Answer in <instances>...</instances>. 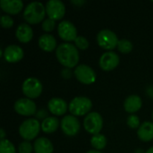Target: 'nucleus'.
Instances as JSON below:
<instances>
[{"label": "nucleus", "mask_w": 153, "mask_h": 153, "mask_svg": "<svg viewBox=\"0 0 153 153\" xmlns=\"http://www.w3.org/2000/svg\"><path fill=\"white\" fill-rule=\"evenodd\" d=\"M56 56L59 63L65 68L77 66L80 59L78 48L75 45L68 42H64L57 46L56 49Z\"/></svg>", "instance_id": "1"}, {"label": "nucleus", "mask_w": 153, "mask_h": 153, "mask_svg": "<svg viewBox=\"0 0 153 153\" xmlns=\"http://www.w3.org/2000/svg\"><path fill=\"white\" fill-rule=\"evenodd\" d=\"M46 13V5L41 2L34 1L26 5L23 11V18L29 23H39L44 21Z\"/></svg>", "instance_id": "2"}, {"label": "nucleus", "mask_w": 153, "mask_h": 153, "mask_svg": "<svg viewBox=\"0 0 153 153\" xmlns=\"http://www.w3.org/2000/svg\"><path fill=\"white\" fill-rule=\"evenodd\" d=\"M92 108V101L84 96H78L74 98L69 105L68 109L74 116H83L89 114Z\"/></svg>", "instance_id": "3"}, {"label": "nucleus", "mask_w": 153, "mask_h": 153, "mask_svg": "<svg viewBox=\"0 0 153 153\" xmlns=\"http://www.w3.org/2000/svg\"><path fill=\"white\" fill-rule=\"evenodd\" d=\"M41 124L36 118H29L23 121L19 126V134L25 141L34 139L39 133Z\"/></svg>", "instance_id": "4"}, {"label": "nucleus", "mask_w": 153, "mask_h": 153, "mask_svg": "<svg viewBox=\"0 0 153 153\" xmlns=\"http://www.w3.org/2000/svg\"><path fill=\"white\" fill-rule=\"evenodd\" d=\"M118 41L119 39L117 34L109 29H103L97 34V42L99 46L106 50L111 51L117 47Z\"/></svg>", "instance_id": "5"}, {"label": "nucleus", "mask_w": 153, "mask_h": 153, "mask_svg": "<svg viewBox=\"0 0 153 153\" xmlns=\"http://www.w3.org/2000/svg\"><path fill=\"white\" fill-rule=\"evenodd\" d=\"M22 93L29 99L38 98L43 90L42 82L36 77H29L24 80L22 86Z\"/></svg>", "instance_id": "6"}, {"label": "nucleus", "mask_w": 153, "mask_h": 153, "mask_svg": "<svg viewBox=\"0 0 153 153\" xmlns=\"http://www.w3.org/2000/svg\"><path fill=\"white\" fill-rule=\"evenodd\" d=\"M83 126L88 133L93 135L100 134L103 127V118L101 115L95 111L90 112L84 117Z\"/></svg>", "instance_id": "7"}, {"label": "nucleus", "mask_w": 153, "mask_h": 153, "mask_svg": "<svg viewBox=\"0 0 153 153\" xmlns=\"http://www.w3.org/2000/svg\"><path fill=\"white\" fill-rule=\"evenodd\" d=\"M74 74L76 79L84 84H91L96 81L97 75H96L95 71L90 65H85V64L78 65L75 67Z\"/></svg>", "instance_id": "8"}, {"label": "nucleus", "mask_w": 153, "mask_h": 153, "mask_svg": "<svg viewBox=\"0 0 153 153\" xmlns=\"http://www.w3.org/2000/svg\"><path fill=\"white\" fill-rule=\"evenodd\" d=\"M61 129L63 133L67 136H74L80 131V122L74 115L65 116L60 122Z\"/></svg>", "instance_id": "9"}, {"label": "nucleus", "mask_w": 153, "mask_h": 153, "mask_svg": "<svg viewBox=\"0 0 153 153\" xmlns=\"http://www.w3.org/2000/svg\"><path fill=\"white\" fill-rule=\"evenodd\" d=\"M14 110L22 116L30 117L36 113L37 107L36 103L29 98H21L18 99L13 105Z\"/></svg>", "instance_id": "10"}, {"label": "nucleus", "mask_w": 153, "mask_h": 153, "mask_svg": "<svg viewBox=\"0 0 153 153\" xmlns=\"http://www.w3.org/2000/svg\"><path fill=\"white\" fill-rule=\"evenodd\" d=\"M57 32L60 38L65 41H74L78 37L76 27L72 22L68 20H65L59 22L57 26Z\"/></svg>", "instance_id": "11"}, {"label": "nucleus", "mask_w": 153, "mask_h": 153, "mask_svg": "<svg viewBox=\"0 0 153 153\" xmlns=\"http://www.w3.org/2000/svg\"><path fill=\"white\" fill-rule=\"evenodd\" d=\"M46 13L48 18L60 20L65 13V5L61 0H48L46 4Z\"/></svg>", "instance_id": "12"}, {"label": "nucleus", "mask_w": 153, "mask_h": 153, "mask_svg": "<svg viewBox=\"0 0 153 153\" xmlns=\"http://www.w3.org/2000/svg\"><path fill=\"white\" fill-rule=\"evenodd\" d=\"M119 62H120V57L116 52L107 51L101 55L99 64L102 70L111 71L119 65Z\"/></svg>", "instance_id": "13"}, {"label": "nucleus", "mask_w": 153, "mask_h": 153, "mask_svg": "<svg viewBox=\"0 0 153 153\" xmlns=\"http://www.w3.org/2000/svg\"><path fill=\"white\" fill-rule=\"evenodd\" d=\"M23 49L18 45H9L4 49V58L9 63H16L22 59Z\"/></svg>", "instance_id": "14"}, {"label": "nucleus", "mask_w": 153, "mask_h": 153, "mask_svg": "<svg viewBox=\"0 0 153 153\" xmlns=\"http://www.w3.org/2000/svg\"><path fill=\"white\" fill-rule=\"evenodd\" d=\"M48 108L53 115L62 116L67 111L68 106L65 100L61 98H52L48 102Z\"/></svg>", "instance_id": "15"}, {"label": "nucleus", "mask_w": 153, "mask_h": 153, "mask_svg": "<svg viewBox=\"0 0 153 153\" xmlns=\"http://www.w3.org/2000/svg\"><path fill=\"white\" fill-rule=\"evenodd\" d=\"M15 36L19 41L22 43H27L31 40L33 37V30L29 23L22 22L18 25L15 30Z\"/></svg>", "instance_id": "16"}, {"label": "nucleus", "mask_w": 153, "mask_h": 153, "mask_svg": "<svg viewBox=\"0 0 153 153\" xmlns=\"http://www.w3.org/2000/svg\"><path fill=\"white\" fill-rule=\"evenodd\" d=\"M0 5L5 13L10 14H16L22 11L23 3L21 0H1Z\"/></svg>", "instance_id": "17"}, {"label": "nucleus", "mask_w": 153, "mask_h": 153, "mask_svg": "<svg viewBox=\"0 0 153 153\" xmlns=\"http://www.w3.org/2000/svg\"><path fill=\"white\" fill-rule=\"evenodd\" d=\"M143 106V101L140 96L136 94H133L128 96L124 102V107L126 112L128 113H135Z\"/></svg>", "instance_id": "18"}, {"label": "nucleus", "mask_w": 153, "mask_h": 153, "mask_svg": "<svg viewBox=\"0 0 153 153\" xmlns=\"http://www.w3.org/2000/svg\"><path fill=\"white\" fill-rule=\"evenodd\" d=\"M39 48L47 52H51L56 48V38L49 33H45L39 36Z\"/></svg>", "instance_id": "19"}, {"label": "nucleus", "mask_w": 153, "mask_h": 153, "mask_svg": "<svg viewBox=\"0 0 153 153\" xmlns=\"http://www.w3.org/2000/svg\"><path fill=\"white\" fill-rule=\"evenodd\" d=\"M35 153H53L54 147L50 140L46 137H39L33 144Z\"/></svg>", "instance_id": "20"}, {"label": "nucleus", "mask_w": 153, "mask_h": 153, "mask_svg": "<svg viewBox=\"0 0 153 153\" xmlns=\"http://www.w3.org/2000/svg\"><path fill=\"white\" fill-rule=\"evenodd\" d=\"M137 135L143 142H150L153 140V122H143L137 130Z\"/></svg>", "instance_id": "21"}, {"label": "nucleus", "mask_w": 153, "mask_h": 153, "mask_svg": "<svg viewBox=\"0 0 153 153\" xmlns=\"http://www.w3.org/2000/svg\"><path fill=\"white\" fill-rule=\"evenodd\" d=\"M59 126V120L56 117H48L41 122V130L44 133L51 134L56 131Z\"/></svg>", "instance_id": "22"}, {"label": "nucleus", "mask_w": 153, "mask_h": 153, "mask_svg": "<svg viewBox=\"0 0 153 153\" xmlns=\"http://www.w3.org/2000/svg\"><path fill=\"white\" fill-rule=\"evenodd\" d=\"M107 143L108 141H107L106 136L100 133L92 135V137L91 138V144L97 151L103 150L107 146Z\"/></svg>", "instance_id": "23"}, {"label": "nucleus", "mask_w": 153, "mask_h": 153, "mask_svg": "<svg viewBox=\"0 0 153 153\" xmlns=\"http://www.w3.org/2000/svg\"><path fill=\"white\" fill-rule=\"evenodd\" d=\"M0 153H16L15 147L9 140H1L0 142Z\"/></svg>", "instance_id": "24"}, {"label": "nucleus", "mask_w": 153, "mask_h": 153, "mask_svg": "<svg viewBox=\"0 0 153 153\" xmlns=\"http://www.w3.org/2000/svg\"><path fill=\"white\" fill-rule=\"evenodd\" d=\"M117 48L122 53H130L133 50V43L127 39H119Z\"/></svg>", "instance_id": "25"}, {"label": "nucleus", "mask_w": 153, "mask_h": 153, "mask_svg": "<svg viewBox=\"0 0 153 153\" xmlns=\"http://www.w3.org/2000/svg\"><path fill=\"white\" fill-rule=\"evenodd\" d=\"M74 45L77 48H79L81 50H85L89 48L90 43H89V40L85 37L79 35L74 40Z\"/></svg>", "instance_id": "26"}, {"label": "nucleus", "mask_w": 153, "mask_h": 153, "mask_svg": "<svg viewBox=\"0 0 153 153\" xmlns=\"http://www.w3.org/2000/svg\"><path fill=\"white\" fill-rule=\"evenodd\" d=\"M127 126L132 129H138L140 127V118L136 115H130L126 120Z\"/></svg>", "instance_id": "27"}, {"label": "nucleus", "mask_w": 153, "mask_h": 153, "mask_svg": "<svg viewBox=\"0 0 153 153\" xmlns=\"http://www.w3.org/2000/svg\"><path fill=\"white\" fill-rule=\"evenodd\" d=\"M41 26H42V29L45 31H47V32L52 31L56 27V21L51 19V18H47L42 22Z\"/></svg>", "instance_id": "28"}, {"label": "nucleus", "mask_w": 153, "mask_h": 153, "mask_svg": "<svg viewBox=\"0 0 153 153\" xmlns=\"http://www.w3.org/2000/svg\"><path fill=\"white\" fill-rule=\"evenodd\" d=\"M19 153H31L33 151V146L29 141L22 142L18 146Z\"/></svg>", "instance_id": "29"}, {"label": "nucleus", "mask_w": 153, "mask_h": 153, "mask_svg": "<svg viewBox=\"0 0 153 153\" xmlns=\"http://www.w3.org/2000/svg\"><path fill=\"white\" fill-rule=\"evenodd\" d=\"M1 25L5 29H9L13 25V19L9 14H4L1 16Z\"/></svg>", "instance_id": "30"}, {"label": "nucleus", "mask_w": 153, "mask_h": 153, "mask_svg": "<svg viewBox=\"0 0 153 153\" xmlns=\"http://www.w3.org/2000/svg\"><path fill=\"white\" fill-rule=\"evenodd\" d=\"M61 75L65 79H70L72 76V71L70 70V68H64L61 71Z\"/></svg>", "instance_id": "31"}, {"label": "nucleus", "mask_w": 153, "mask_h": 153, "mask_svg": "<svg viewBox=\"0 0 153 153\" xmlns=\"http://www.w3.org/2000/svg\"><path fill=\"white\" fill-rule=\"evenodd\" d=\"M35 116H37L38 118H41V119L44 120L45 118L48 117V113H47V111L45 109H40V110H39L37 112V115H35Z\"/></svg>", "instance_id": "32"}, {"label": "nucleus", "mask_w": 153, "mask_h": 153, "mask_svg": "<svg viewBox=\"0 0 153 153\" xmlns=\"http://www.w3.org/2000/svg\"><path fill=\"white\" fill-rule=\"evenodd\" d=\"M71 3H73V4H79V5H81V4H84V3H85V1H84V0H79V1L73 0V1H71Z\"/></svg>", "instance_id": "33"}, {"label": "nucleus", "mask_w": 153, "mask_h": 153, "mask_svg": "<svg viewBox=\"0 0 153 153\" xmlns=\"http://www.w3.org/2000/svg\"><path fill=\"white\" fill-rule=\"evenodd\" d=\"M0 138H1V140H4V137H5V132H4V130L3 129V128H1L0 129Z\"/></svg>", "instance_id": "34"}, {"label": "nucleus", "mask_w": 153, "mask_h": 153, "mask_svg": "<svg viewBox=\"0 0 153 153\" xmlns=\"http://www.w3.org/2000/svg\"><path fill=\"white\" fill-rule=\"evenodd\" d=\"M86 153H102L100 151H97V150H91V151H88Z\"/></svg>", "instance_id": "35"}, {"label": "nucleus", "mask_w": 153, "mask_h": 153, "mask_svg": "<svg viewBox=\"0 0 153 153\" xmlns=\"http://www.w3.org/2000/svg\"><path fill=\"white\" fill-rule=\"evenodd\" d=\"M144 153H153V146L152 147H151L150 149H148Z\"/></svg>", "instance_id": "36"}, {"label": "nucleus", "mask_w": 153, "mask_h": 153, "mask_svg": "<svg viewBox=\"0 0 153 153\" xmlns=\"http://www.w3.org/2000/svg\"><path fill=\"white\" fill-rule=\"evenodd\" d=\"M143 152V150L139 149V150H137V151L135 152V153H143V152Z\"/></svg>", "instance_id": "37"}, {"label": "nucleus", "mask_w": 153, "mask_h": 153, "mask_svg": "<svg viewBox=\"0 0 153 153\" xmlns=\"http://www.w3.org/2000/svg\"><path fill=\"white\" fill-rule=\"evenodd\" d=\"M152 119H153V112H152Z\"/></svg>", "instance_id": "38"}]
</instances>
